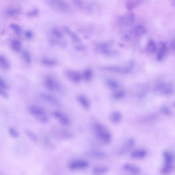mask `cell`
I'll return each instance as SVG.
<instances>
[{"instance_id":"1","label":"cell","mask_w":175,"mask_h":175,"mask_svg":"<svg viewBox=\"0 0 175 175\" xmlns=\"http://www.w3.org/2000/svg\"><path fill=\"white\" fill-rule=\"evenodd\" d=\"M94 131L95 136L101 142L108 144L111 141V134L109 130L103 125L98 123H95Z\"/></svg>"},{"instance_id":"2","label":"cell","mask_w":175,"mask_h":175,"mask_svg":"<svg viewBox=\"0 0 175 175\" xmlns=\"http://www.w3.org/2000/svg\"><path fill=\"white\" fill-rule=\"evenodd\" d=\"M163 156L165 163L162 168L161 172L163 174H169L174 169V156L171 152L165 150L163 152Z\"/></svg>"},{"instance_id":"3","label":"cell","mask_w":175,"mask_h":175,"mask_svg":"<svg viewBox=\"0 0 175 175\" xmlns=\"http://www.w3.org/2000/svg\"><path fill=\"white\" fill-rule=\"evenodd\" d=\"M28 110L30 114L40 123L45 124L48 122V115L42 108L37 106H31L28 107Z\"/></svg>"},{"instance_id":"4","label":"cell","mask_w":175,"mask_h":175,"mask_svg":"<svg viewBox=\"0 0 175 175\" xmlns=\"http://www.w3.org/2000/svg\"><path fill=\"white\" fill-rule=\"evenodd\" d=\"M135 15L134 13L129 12L125 13L119 16L117 20V23L121 27H127L134 23Z\"/></svg>"},{"instance_id":"5","label":"cell","mask_w":175,"mask_h":175,"mask_svg":"<svg viewBox=\"0 0 175 175\" xmlns=\"http://www.w3.org/2000/svg\"><path fill=\"white\" fill-rule=\"evenodd\" d=\"M135 141L133 138L127 139L119 148L117 154L119 156L124 155L131 149L134 145Z\"/></svg>"},{"instance_id":"6","label":"cell","mask_w":175,"mask_h":175,"mask_svg":"<svg viewBox=\"0 0 175 175\" xmlns=\"http://www.w3.org/2000/svg\"><path fill=\"white\" fill-rule=\"evenodd\" d=\"M89 166V163L84 160H76L71 162L69 165L70 169L72 171L85 169Z\"/></svg>"},{"instance_id":"7","label":"cell","mask_w":175,"mask_h":175,"mask_svg":"<svg viewBox=\"0 0 175 175\" xmlns=\"http://www.w3.org/2000/svg\"><path fill=\"white\" fill-rule=\"evenodd\" d=\"M131 65L125 68L116 66H107L102 67L101 68L102 70L108 71L115 73H126L129 72L131 69Z\"/></svg>"},{"instance_id":"8","label":"cell","mask_w":175,"mask_h":175,"mask_svg":"<svg viewBox=\"0 0 175 175\" xmlns=\"http://www.w3.org/2000/svg\"><path fill=\"white\" fill-rule=\"evenodd\" d=\"M44 85L46 88L50 91H54L59 89L60 88L58 84L50 77H48L45 79Z\"/></svg>"},{"instance_id":"9","label":"cell","mask_w":175,"mask_h":175,"mask_svg":"<svg viewBox=\"0 0 175 175\" xmlns=\"http://www.w3.org/2000/svg\"><path fill=\"white\" fill-rule=\"evenodd\" d=\"M53 115L62 125L65 126H68L70 125L69 118L63 113L56 111L53 113Z\"/></svg>"},{"instance_id":"10","label":"cell","mask_w":175,"mask_h":175,"mask_svg":"<svg viewBox=\"0 0 175 175\" xmlns=\"http://www.w3.org/2000/svg\"><path fill=\"white\" fill-rule=\"evenodd\" d=\"M51 5L54 7L63 12H66L68 9V6L63 0H52Z\"/></svg>"},{"instance_id":"11","label":"cell","mask_w":175,"mask_h":175,"mask_svg":"<svg viewBox=\"0 0 175 175\" xmlns=\"http://www.w3.org/2000/svg\"><path fill=\"white\" fill-rule=\"evenodd\" d=\"M147 32L146 28L142 25H137L132 27L130 31V34L133 36L139 37L145 34Z\"/></svg>"},{"instance_id":"12","label":"cell","mask_w":175,"mask_h":175,"mask_svg":"<svg viewBox=\"0 0 175 175\" xmlns=\"http://www.w3.org/2000/svg\"><path fill=\"white\" fill-rule=\"evenodd\" d=\"M143 0H125V5L127 9L132 11L141 5Z\"/></svg>"},{"instance_id":"13","label":"cell","mask_w":175,"mask_h":175,"mask_svg":"<svg viewBox=\"0 0 175 175\" xmlns=\"http://www.w3.org/2000/svg\"><path fill=\"white\" fill-rule=\"evenodd\" d=\"M125 171L134 174H138L141 172L140 168L138 166L130 163H126L123 166Z\"/></svg>"},{"instance_id":"14","label":"cell","mask_w":175,"mask_h":175,"mask_svg":"<svg viewBox=\"0 0 175 175\" xmlns=\"http://www.w3.org/2000/svg\"><path fill=\"white\" fill-rule=\"evenodd\" d=\"M41 96L44 100L50 104L51 105L57 107H60V103L58 100L54 97L50 96L49 94H44V93L41 94Z\"/></svg>"},{"instance_id":"15","label":"cell","mask_w":175,"mask_h":175,"mask_svg":"<svg viewBox=\"0 0 175 175\" xmlns=\"http://www.w3.org/2000/svg\"><path fill=\"white\" fill-rule=\"evenodd\" d=\"M66 76L70 80L75 83L78 82L81 79L80 74L74 70H67L66 72Z\"/></svg>"},{"instance_id":"16","label":"cell","mask_w":175,"mask_h":175,"mask_svg":"<svg viewBox=\"0 0 175 175\" xmlns=\"http://www.w3.org/2000/svg\"><path fill=\"white\" fill-rule=\"evenodd\" d=\"M77 99L80 105L84 109L88 110L90 109L91 104L87 97L83 95H80L77 97Z\"/></svg>"},{"instance_id":"17","label":"cell","mask_w":175,"mask_h":175,"mask_svg":"<svg viewBox=\"0 0 175 175\" xmlns=\"http://www.w3.org/2000/svg\"><path fill=\"white\" fill-rule=\"evenodd\" d=\"M87 155L90 157L97 159L105 158L107 156L105 152L98 150H94L89 152L87 153Z\"/></svg>"},{"instance_id":"18","label":"cell","mask_w":175,"mask_h":175,"mask_svg":"<svg viewBox=\"0 0 175 175\" xmlns=\"http://www.w3.org/2000/svg\"><path fill=\"white\" fill-rule=\"evenodd\" d=\"M122 118L121 113L118 110H115L111 113L110 116V120L114 124H117L120 122Z\"/></svg>"},{"instance_id":"19","label":"cell","mask_w":175,"mask_h":175,"mask_svg":"<svg viewBox=\"0 0 175 175\" xmlns=\"http://www.w3.org/2000/svg\"><path fill=\"white\" fill-rule=\"evenodd\" d=\"M147 152L145 150L139 149L135 150L131 154V156L134 159H142L145 157Z\"/></svg>"},{"instance_id":"20","label":"cell","mask_w":175,"mask_h":175,"mask_svg":"<svg viewBox=\"0 0 175 175\" xmlns=\"http://www.w3.org/2000/svg\"><path fill=\"white\" fill-rule=\"evenodd\" d=\"M108 170V168L105 166H97L93 168L92 173L96 175L103 174L107 172Z\"/></svg>"},{"instance_id":"21","label":"cell","mask_w":175,"mask_h":175,"mask_svg":"<svg viewBox=\"0 0 175 175\" xmlns=\"http://www.w3.org/2000/svg\"><path fill=\"white\" fill-rule=\"evenodd\" d=\"M0 68L4 70H8L10 68V64L8 59L3 55H0Z\"/></svg>"},{"instance_id":"22","label":"cell","mask_w":175,"mask_h":175,"mask_svg":"<svg viewBox=\"0 0 175 175\" xmlns=\"http://www.w3.org/2000/svg\"><path fill=\"white\" fill-rule=\"evenodd\" d=\"M167 46L165 43H161L160 49L157 54V59L158 61H160L163 58L164 55L166 52Z\"/></svg>"},{"instance_id":"23","label":"cell","mask_w":175,"mask_h":175,"mask_svg":"<svg viewBox=\"0 0 175 175\" xmlns=\"http://www.w3.org/2000/svg\"><path fill=\"white\" fill-rule=\"evenodd\" d=\"M11 47L12 50L15 52H19L22 48L21 42L17 40L13 41L11 44Z\"/></svg>"},{"instance_id":"24","label":"cell","mask_w":175,"mask_h":175,"mask_svg":"<svg viewBox=\"0 0 175 175\" xmlns=\"http://www.w3.org/2000/svg\"><path fill=\"white\" fill-rule=\"evenodd\" d=\"M147 50L150 53H153L156 50V45L155 42L152 39L148 41L147 46Z\"/></svg>"},{"instance_id":"25","label":"cell","mask_w":175,"mask_h":175,"mask_svg":"<svg viewBox=\"0 0 175 175\" xmlns=\"http://www.w3.org/2000/svg\"><path fill=\"white\" fill-rule=\"evenodd\" d=\"M42 62L43 65L48 66H54L56 65L57 63L54 60L49 58L44 59Z\"/></svg>"},{"instance_id":"26","label":"cell","mask_w":175,"mask_h":175,"mask_svg":"<svg viewBox=\"0 0 175 175\" xmlns=\"http://www.w3.org/2000/svg\"><path fill=\"white\" fill-rule=\"evenodd\" d=\"M92 76V72L90 69L84 71L83 74V78L86 81H89Z\"/></svg>"},{"instance_id":"27","label":"cell","mask_w":175,"mask_h":175,"mask_svg":"<svg viewBox=\"0 0 175 175\" xmlns=\"http://www.w3.org/2000/svg\"><path fill=\"white\" fill-rule=\"evenodd\" d=\"M25 132L28 138L33 141H36L38 139L37 135L30 130H26Z\"/></svg>"},{"instance_id":"28","label":"cell","mask_w":175,"mask_h":175,"mask_svg":"<svg viewBox=\"0 0 175 175\" xmlns=\"http://www.w3.org/2000/svg\"><path fill=\"white\" fill-rule=\"evenodd\" d=\"M61 134L63 138L66 139H70L73 136L72 132L68 130L65 129L62 130Z\"/></svg>"},{"instance_id":"29","label":"cell","mask_w":175,"mask_h":175,"mask_svg":"<svg viewBox=\"0 0 175 175\" xmlns=\"http://www.w3.org/2000/svg\"><path fill=\"white\" fill-rule=\"evenodd\" d=\"M74 5L80 9H83L85 5L83 0H73Z\"/></svg>"},{"instance_id":"30","label":"cell","mask_w":175,"mask_h":175,"mask_svg":"<svg viewBox=\"0 0 175 175\" xmlns=\"http://www.w3.org/2000/svg\"><path fill=\"white\" fill-rule=\"evenodd\" d=\"M161 112L163 113L167 116H171L172 115L171 110L167 106H164L162 107L161 109Z\"/></svg>"},{"instance_id":"31","label":"cell","mask_w":175,"mask_h":175,"mask_svg":"<svg viewBox=\"0 0 175 175\" xmlns=\"http://www.w3.org/2000/svg\"><path fill=\"white\" fill-rule=\"evenodd\" d=\"M9 132L10 136L13 138H17L19 137V133L14 128L10 127L9 129Z\"/></svg>"},{"instance_id":"32","label":"cell","mask_w":175,"mask_h":175,"mask_svg":"<svg viewBox=\"0 0 175 175\" xmlns=\"http://www.w3.org/2000/svg\"><path fill=\"white\" fill-rule=\"evenodd\" d=\"M10 27L17 34H20L21 32V28L19 25L15 24H12L10 25Z\"/></svg>"},{"instance_id":"33","label":"cell","mask_w":175,"mask_h":175,"mask_svg":"<svg viewBox=\"0 0 175 175\" xmlns=\"http://www.w3.org/2000/svg\"><path fill=\"white\" fill-rule=\"evenodd\" d=\"M38 10L37 9H35L28 12L26 15L28 17H33L36 16L38 14Z\"/></svg>"},{"instance_id":"34","label":"cell","mask_w":175,"mask_h":175,"mask_svg":"<svg viewBox=\"0 0 175 175\" xmlns=\"http://www.w3.org/2000/svg\"><path fill=\"white\" fill-rule=\"evenodd\" d=\"M20 11L17 9H12L7 11V14L10 16H14L19 14Z\"/></svg>"},{"instance_id":"35","label":"cell","mask_w":175,"mask_h":175,"mask_svg":"<svg viewBox=\"0 0 175 175\" xmlns=\"http://www.w3.org/2000/svg\"><path fill=\"white\" fill-rule=\"evenodd\" d=\"M23 56L25 61L27 63H30L31 61V59L29 54L27 51H24L23 53Z\"/></svg>"},{"instance_id":"36","label":"cell","mask_w":175,"mask_h":175,"mask_svg":"<svg viewBox=\"0 0 175 175\" xmlns=\"http://www.w3.org/2000/svg\"><path fill=\"white\" fill-rule=\"evenodd\" d=\"M125 96V93L123 91H119L115 93L113 95V97L115 99H120Z\"/></svg>"},{"instance_id":"37","label":"cell","mask_w":175,"mask_h":175,"mask_svg":"<svg viewBox=\"0 0 175 175\" xmlns=\"http://www.w3.org/2000/svg\"><path fill=\"white\" fill-rule=\"evenodd\" d=\"M108 85L110 88L115 89L118 87V84L116 81L113 80H110L108 81Z\"/></svg>"},{"instance_id":"38","label":"cell","mask_w":175,"mask_h":175,"mask_svg":"<svg viewBox=\"0 0 175 175\" xmlns=\"http://www.w3.org/2000/svg\"><path fill=\"white\" fill-rule=\"evenodd\" d=\"M53 34L57 37L61 38L63 36V35L60 31L56 28H54L53 30Z\"/></svg>"},{"instance_id":"39","label":"cell","mask_w":175,"mask_h":175,"mask_svg":"<svg viewBox=\"0 0 175 175\" xmlns=\"http://www.w3.org/2000/svg\"><path fill=\"white\" fill-rule=\"evenodd\" d=\"M8 88V86L3 80L0 78V88L7 89Z\"/></svg>"},{"instance_id":"40","label":"cell","mask_w":175,"mask_h":175,"mask_svg":"<svg viewBox=\"0 0 175 175\" xmlns=\"http://www.w3.org/2000/svg\"><path fill=\"white\" fill-rule=\"evenodd\" d=\"M0 96L5 97V98H7L8 97L7 93L1 89H0Z\"/></svg>"},{"instance_id":"41","label":"cell","mask_w":175,"mask_h":175,"mask_svg":"<svg viewBox=\"0 0 175 175\" xmlns=\"http://www.w3.org/2000/svg\"><path fill=\"white\" fill-rule=\"evenodd\" d=\"M25 35L26 37L28 38H32L33 36L32 33L30 31H28L26 32L25 33Z\"/></svg>"}]
</instances>
